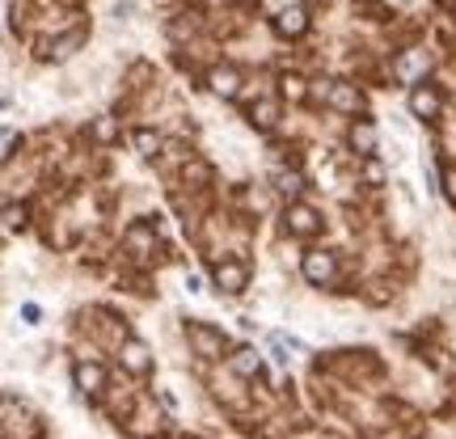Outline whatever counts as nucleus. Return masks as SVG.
Returning <instances> with one entry per match:
<instances>
[{
    "mask_svg": "<svg viewBox=\"0 0 456 439\" xmlns=\"http://www.w3.org/2000/svg\"><path fill=\"white\" fill-rule=\"evenodd\" d=\"M440 110H444V93L436 85L419 81L410 89V114H414V118H440Z\"/></svg>",
    "mask_w": 456,
    "mask_h": 439,
    "instance_id": "f257e3e1",
    "label": "nucleus"
},
{
    "mask_svg": "<svg viewBox=\"0 0 456 439\" xmlns=\"http://www.w3.org/2000/svg\"><path fill=\"white\" fill-rule=\"evenodd\" d=\"M317 228H322V212L292 199V203H288V232H292V237H313Z\"/></svg>",
    "mask_w": 456,
    "mask_h": 439,
    "instance_id": "f03ea898",
    "label": "nucleus"
},
{
    "mask_svg": "<svg viewBox=\"0 0 456 439\" xmlns=\"http://www.w3.org/2000/svg\"><path fill=\"white\" fill-rule=\"evenodd\" d=\"M326 106H334V110H342V114H359L363 110V93H359L355 85L334 81V85H326Z\"/></svg>",
    "mask_w": 456,
    "mask_h": 439,
    "instance_id": "7ed1b4c3",
    "label": "nucleus"
},
{
    "mask_svg": "<svg viewBox=\"0 0 456 439\" xmlns=\"http://www.w3.org/2000/svg\"><path fill=\"white\" fill-rule=\"evenodd\" d=\"M334 271H338V262H334L330 249H309V254H305V279H309V283H330Z\"/></svg>",
    "mask_w": 456,
    "mask_h": 439,
    "instance_id": "20e7f679",
    "label": "nucleus"
},
{
    "mask_svg": "<svg viewBox=\"0 0 456 439\" xmlns=\"http://www.w3.org/2000/svg\"><path fill=\"white\" fill-rule=\"evenodd\" d=\"M423 72H427V55H423V51H402V55L393 60V77H397V81L419 85V81H423Z\"/></svg>",
    "mask_w": 456,
    "mask_h": 439,
    "instance_id": "39448f33",
    "label": "nucleus"
},
{
    "mask_svg": "<svg viewBox=\"0 0 456 439\" xmlns=\"http://www.w3.org/2000/svg\"><path fill=\"white\" fill-rule=\"evenodd\" d=\"M186 334H191V342H195V351L203 359H216V355H224V334L212 326H186Z\"/></svg>",
    "mask_w": 456,
    "mask_h": 439,
    "instance_id": "423d86ee",
    "label": "nucleus"
},
{
    "mask_svg": "<svg viewBox=\"0 0 456 439\" xmlns=\"http://www.w3.org/2000/svg\"><path fill=\"white\" fill-rule=\"evenodd\" d=\"M275 30L283 34V38H300V34L309 30V13H305V4H288V9H279Z\"/></svg>",
    "mask_w": 456,
    "mask_h": 439,
    "instance_id": "0eeeda50",
    "label": "nucleus"
},
{
    "mask_svg": "<svg viewBox=\"0 0 456 439\" xmlns=\"http://www.w3.org/2000/svg\"><path fill=\"white\" fill-rule=\"evenodd\" d=\"M208 85H212L216 98H237V93H241V72L232 64H220V68H212Z\"/></svg>",
    "mask_w": 456,
    "mask_h": 439,
    "instance_id": "6e6552de",
    "label": "nucleus"
},
{
    "mask_svg": "<svg viewBox=\"0 0 456 439\" xmlns=\"http://www.w3.org/2000/svg\"><path fill=\"white\" fill-rule=\"evenodd\" d=\"M216 283H220V292H241L245 283H249V271H245V262H220L216 266Z\"/></svg>",
    "mask_w": 456,
    "mask_h": 439,
    "instance_id": "1a4fd4ad",
    "label": "nucleus"
},
{
    "mask_svg": "<svg viewBox=\"0 0 456 439\" xmlns=\"http://www.w3.org/2000/svg\"><path fill=\"white\" fill-rule=\"evenodd\" d=\"M346 144L355 148L359 157H372V152H376V127L368 123V118L351 123V131H346Z\"/></svg>",
    "mask_w": 456,
    "mask_h": 439,
    "instance_id": "9d476101",
    "label": "nucleus"
},
{
    "mask_svg": "<svg viewBox=\"0 0 456 439\" xmlns=\"http://www.w3.org/2000/svg\"><path fill=\"white\" fill-rule=\"evenodd\" d=\"M249 123H254L258 131H271V127L279 123V102H275V98H262L258 106L249 110Z\"/></svg>",
    "mask_w": 456,
    "mask_h": 439,
    "instance_id": "9b49d317",
    "label": "nucleus"
},
{
    "mask_svg": "<svg viewBox=\"0 0 456 439\" xmlns=\"http://www.w3.org/2000/svg\"><path fill=\"white\" fill-rule=\"evenodd\" d=\"M131 144H135L140 157H157V152H161V135H157L152 127H135L131 131Z\"/></svg>",
    "mask_w": 456,
    "mask_h": 439,
    "instance_id": "f8f14e48",
    "label": "nucleus"
},
{
    "mask_svg": "<svg viewBox=\"0 0 456 439\" xmlns=\"http://www.w3.org/2000/svg\"><path fill=\"white\" fill-rule=\"evenodd\" d=\"M123 363H127L135 376L148 372V351H144V342H127V346H123Z\"/></svg>",
    "mask_w": 456,
    "mask_h": 439,
    "instance_id": "ddd939ff",
    "label": "nucleus"
},
{
    "mask_svg": "<svg viewBox=\"0 0 456 439\" xmlns=\"http://www.w3.org/2000/svg\"><path fill=\"white\" fill-rule=\"evenodd\" d=\"M77 380H81V389L98 393L102 389V368H89V363H81V368H77Z\"/></svg>",
    "mask_w": 456,
    "mask_h": 439,
    "instance_id": "4468645a",
    "label": "nucleus"
},
{
    "mask_svg": "<svg viewBox=\"0 0 456 439\" xmlns=\"http://www.w3.org/2000/svg\"><path fill=\"white\" fill-rule=\"evenodd\" d=\"M300 191H305V178H300V174H279V195L283 199H296Z\"/></svg>",
    "mask_w": 456,
    "mask_h": 439,
    "instance_id": "2eb2a0df",
    "label": "nucleus"
},
{
    "mask_svg": "<svg viewBox=\"0 0 456 439\" xmlns=\"http://www.w3.org/2000/svg\"><path fill=\"white\" fill-rule=\"evenodd\" d=\"M283 98L305 102V98H309V89H305V81H300V77H283Z\"/></svg>",
    "mask_w": 456,
    "mask_h": 439,
    "instance_id": "dca6fc26",
    "label": "nucleus"
},
{
    "mask_svg": "<svg viewBox=\"0 0 456 439\" xmlns=\"http://www.w3.org/2000/svg\"><path fill=\"white\" fill-rule=\"evenodd\" d=\"M232 368H237L241 376H254V372H258V355H254V351H237Z\"/></svg>",
    "mask_w": 456,
    "mask_h": 439,
    "instance_id": "f3484780",
    "label": "nucleus"
},
{
    "mask_svg": "<svg viewBox=\"0 0 456 439\" xmlns=\"http://www.w3.org/2000/svg\"><path fill=\"white\" fill-rule=\"evenodd\" d=\"M21 224H26V207L9 203V207H4V232H17Z\"/></svg>",
    "mask_w": 456,
    "mask_h": 439,
    "instance_id": "a211bd4d",
    "label": "nucleus"
},
{
    "mask_svg": "<svg viewBox=\"0 0 456 439\" xmlns=\"http://www.w3.org/2000/svg\"><path fill=\"white\" fill-rule=\"evenodd\" d=\"M148 241H152V232H148V224H135L127 232V245H135V249H140V254H144L148 249Z\"/></svg>",
    "mask_w": 456,
    "mask_h": 439,
    "instance_id": "6ab92c4d",
    "label": "nucleus"
},
{
    "mask_svg": "<svg viewBox=\"0 0 456 439\" xmlns=\"http://www.w3.org/2000/svg\"><path fill=\"white\" fill-rule=\"evenodd\" d=\"M77 43H81V34H68L64 43H55L47 55H51V60H64V55H72V47H77Z\"/></svg>",
    "mask_w": 456,
    "mask_h": 439,
    "instance_id": "aec40b11",
    "label": "nucleus"
},
{
    "mask_svg": "<svg viewBox=\"0 0 456 439\" xmlns=\"http://www.w3.org/2000/svg\"><path fill=\"white\" fill-rule=\"evenodd\" d=\"M94 135H98V140H102V144H110V140H114V135H118V127H114V123H110V118H98V127H94Z\"/></svg>",
    "mask_w": 456,
    "mask_h": 439,
    "instance_id": "412c9836",
    "label": "nucleus"
},
{
    "mask_svg": "<svg viewBox=\"0 0 456 439\" xmlns=\"http://www.w3.org/2000/svg\"><path fill=\"white\" fill-rule=\"evenodd\" d=\"M208 178H212L208 165H186V182H208Z\"/></svg>",
    "mask_w": 456,
    "mask_h": 439,
    "instance_id": "4be33fe9",
    "label": "nucleus"
},
{
    "mask_svg": "<svg viewBox=\"0 0 456 439\" xmlns=\"http://www.w3.org/2000/svg\"><path fill=\"white\" fill-rule=\"evenodd\" d=\"M363 178L372 182V186H380V182H385V169H380L376 161H368V165H363Z\"/></svg>",
    "mask_w": 456,
    "mask_h": 439,
    "instance_id": "5701e85b",
    "label": "nucleus"
},
{
    "mask_svg": "<svg viewBox=\"0 0 456 439\" xmlns=\"http://www.w3.org/2000/svg\"><path fill=\"white\" fill-rule=\"evenodd\" d=\"M444 195L456 203V169H448V174H444Z\"/></svg>",
    "mask_w": 456,
    "mask_h": 439,
    "instance_id": "b1692460",
    "label": "nucleus"
},
{
    "mask_svg": "<svg viewBox=\"0 0 456 439\" xmlns=\"http://www.w3.org/2000/svg\"><path fill=\"white\" fill-rule=\"evenodd\" d=\"M305 4H313V0H305Z\"/></svg>",
    "mask_w": 456,
    "mask_h": 439,
    "instance_id": "393cba45",
    "label": "nucleus"
}]
</instances>
